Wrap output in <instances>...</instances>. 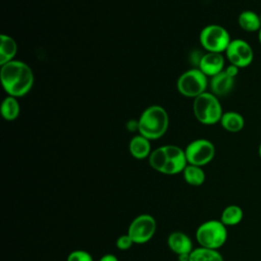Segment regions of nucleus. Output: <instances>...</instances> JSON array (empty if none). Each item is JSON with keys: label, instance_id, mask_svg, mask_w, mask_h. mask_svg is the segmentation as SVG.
<instances>
[{"label": "nucleus", "instance_id": "nucleus-27", "mask_svg": "<svg viewBox=\"0 0 261 261\" xmlns=\"http://www.w3.org/2000/svg\"><path fill=\"white\" fill-rule=\"evenodd\" d=\"M99 261H118V258L113 255V254H110V253H107V254H104L100 259Z\"/></svg>", "mask_w": 261, "mask_h": 261}, {"label": "nucleus", "instance_id": "nucleus-2", "mask_svg": "<svg viewBox=\"0 0 261 261\" xmlns=\"http://www.w3.org/2000/svg\"><path fill=\"white\" fill-rule=\"evenodd\" d=\"M168 122L166 110L159 105H152L139 118V134L148 140H157L166 133Z\"/></svg>", "mask_w": 261, "mask_h": 261}, {"label": "nucleus", "instance_id": "nucleus-25", "mask_svg": "<svg viewBox=\"0 0 261 261\" xmlns=\"http://www.w3.org/2000/svg\"><path fill=\"white\" fill-rule=\"evenodd\" d=\"M126 127L130 132H136V130L139 132V120H136V119L129 120L126 124Z\"/></svg>", "mask_w": 261, "mask_h": 261}, {"label": "nucleus", "instance_id": "nucleus-20", "mask_svg": "<svg viewBox=\"0 0 261 261\" xmlns=\"http://www.w3.org/2000/svg\"><path fill=\"white\" fill-rule=\"evenodd\" d=\"M189 261H224V259L218 250L197 247L191 252Z\"/></svg>", "mask_w": 261, "mask_h": 261}, {"label": "nucleus", "instance_id": "nucleus-7", "mask_svg": "<svg viewBox=\"0 0 261 261\" xmlns=\"http://www.w3.org/2000/svg\"><path fill=\"white\" fill-rule=\"evenodd\" d=\"M157 229L156 219L147 213L140 214L135 217L127 228L126 233L137 245L148 243L155 236Z\"/></svg>", "mask_w": 261, "mask_h": 261}, {"label": "nucleus", "instance_id": "nucleus-26", "mask_svg": "<svg viewBox=\"0 0 261 261\" xmlns=\"http://www.w3.org/2000/svg\"><path fill=\"white\" fill-rule=\"evenodd\" d=\"M239 67H237V66H234V65H232V64H229L226 68H225V71L229 74V75H231L232 77H236L237 75H238V73H239Z\"/></svg>", "mask_w": 261, "mask_h": 261}, {"label": "nucleus", "instance_id": "nucleus-18", "mask_svg": "<svg viewBox=\"0 0 261 261\" xmlns=\"http://www.w3.org/2000/svg\"><path fill=\"white\" fill-rule=\"evenodd\" d=\"M220 123L224 129L230 133H238L245 125L244 117L236 111H227L222 114Z\"/></svg>", "mask_w": 261, "mask_h": 261}, {"label": "nucleus", "instance_id": "nucleus-22", "mask_svg": "<svg viewBox=\"0 0 261 261\" xmlns=\"http://www.w3.org/2000/svg\"><path fill=\"white\" fill-rule=\"evenodd\" d=\"M148 158H149L150 166L154 170H156L160 173H163L166 163H167V155H166L164 147L162 146V147H159V148L153 150Z\"/></svg>", "mask_w": 261, "mask_h": 261}, {"label": "nucleus", "instance_id": "nucleus-15", "mask_svg": "<svg viewBox=\"0 0 261 261\" xmlns=\"http://www.w3.org/2000/svg\"><path fill=\"white\" fill-rule=\"evenodd\" d=\"M239 25L246 32L254 33L259 32L261 29L260 14L253 10H244L238 17Z\"/></svg>", "mask_w": 261, "mask_h": 261}, {"label": "nucleus", "instance_id": "nucleus-28", "mask_svg": "<svg viewBox=\"0 0 261 261\" xmlns=\"http://www.w3.org/2000/svg\"><path fill=\"white\" fill-rule=\"evenodd\" d=\"M258 39H259V42H260V44H261V29H260V31L258 32Z\"/></svg>", "mask_w": 261, "mask_h": 261}, {"label": "nucleus", "instance_id": "nucleus-6", "mask_svg": "<svg viewBox=\"0 0 261 261\" xmlns=\"http://www.w3.org/2000/svg\"><path fill=\"white\" fill-rule=\"evenodd\" d=\"M207 85V75L199 68H192L178 77L176 88L182 96L195 99L205 92Z\"/></svg>", "mask_w": 261, "mask_h": 261}, {"label": "nucleus", "instance_id": "nucleus-11", "mask_svg": "<svg viewBox=\"0 0 261 261\" xmlns=\"http://www.w3.org/2000/svg\"><path fill=\"white\" fill-rule=\"evenodd\" d=\"M198 68L207 76H214L224 70V58L221 53L207 52L202 55Z\"/></svg>", "mask_w": 261, "mask_h": 261}, {"label": "nucleus", "instance_id": "nucleus-29", "mask_svg": "<svg viewBox=\"0 0 261 261\" xmlns=\"http://www.w3.org/2000/svg\"><path fill=\"white\" fill-rule=\"evenodd\" d=\"M258 153H259V157L261 159V143H260V146H259V150H258Z\"/></svg>", "mask_w": 261, "mask_h": 261}, {"label": "nucleus", "instance_id": "nucleus-16", "mask_svg": "<svg viewBox=\"0 0 261 261\" xmlns=\"http://www.w3.org/2000/svg\"><path fill=\"white\" fill-rule=\"evenodd\" d=\"M17 52V44L15 40L7 35L0 36V64L3 65L9 61L14 60Z\"/></svg>", "mask_w": 261, "mask_h": 261}, {"label": "nucleus", "instance_id": "nucleus-19", "mask_svg": "<svg viewBox=\"0 0 261 261\" xmlns=\"http://www.w3.org/2000/svg\"><path fill=\"white\" fill-rule=\"evenodd\" d=\"M185 181L193 187H199L204 184L206 175L201 166L188 164L181 172Z\"/></svg>", "mask_w": 261, "mask_h": 261}, {"label": "nucleus", "instance_id": "nucleus-23", "mask_svg": "<svg viewBox=\"0 0 261 261\" xmlns=\"http://www.w3.org/2000/svg\"><path fill=\"white\" fill-rule=\"evenodd\" d=\"M66 261H94L91 253L85 250H73L66 258Z\"/></svg>", "mask_w": 261, "mask_h": 261}, {"label": "nucleus", "instance_id": "nucleus-5", "mask_svg": "<svg viewBox=\"0 0 261 261\" xmlns=\"http://www.w3.org/2000/svg\"><path fill=\"white\" fill-rule=\"evenodd\" d=\"M200 43L207 52L222 53L230 43V37L226 29L218 24H209L200 33Z\"/></svg>", "mask_w": 261, "mask_h": 261}, {"label": "nucleus", "instance_id": "nucleus-10", "mask_svg": "<svg viewBox=\"0 0 261 261\" xmlns=\"http://www.w3.org/2000/svg\"><path fill=\"white\" fill-rule=\"evenodd\" d=\"M163 147L167 155V163L163 174L174 175L182 172L189 164L185 150L175 145H165Z\"/></svg>", "mask_w": 261, "mask_h": 261}, {"label": "nucleus", "instance_id": "nucleus-24", "mask_svg": "<svg viewBox=\"0 0 261 261\" xmlns=\"http://www.w3.org/2000/svg\"><path fill=\"white\" fill-rule=\"evenodd\" d=\"M115 245H116V248L120 251H126L128 249H130L133 247V245H135V243L133 242L132 238L127 234V233H124V234H121L119 236L117 239H116V242H115Z\"/></svg>", "mask_w": 261, "mask_h": 261}, {"label": "nucleus", "instance_id": "nucleus-17", "mask_svg": "<svg viewBox=\"0 0 261 261\" xmlns=\"http://www.w3.org/2000/svg\"><path fill=\"white\" fill-rule=\"evenodd\" d=\"M244 212L243 209L236 204H231L226 206L220 215V221L227 227V226H234L243 220Z\"/></svg>", "mask_w": 261, "mask_h": 261}, {"label": "nucleus", "instance_id": "nucleus-1", "mask_svg": "<svg viewBox=\"0 0 261 261\" xmlns=\"http://www.w3.org/2000/svg\"><path fill=\"white\" fill-rule=\"evenodd\" d=\"M0 79L5 92L15 98L28 94L34 85L33 70L27 63L19 60L1 65Z\"/></svg>", "mask_w": 261, "mask_h": 261}, {"label": "nucleus", "instance_id": "nucleus-4", "mask_svg": "<svg viewBox=\"0 0 261 261\" xmlns=\"http://www.w3.org/2000/svg\"><path fill=\"white\" fill-rule=\"evenodd\" d=\"M193 111L196 118L204 124H215L220 122L223 114L218 97L207 92H204L195 98Z\"/></svg>", "mask_w": 261, "mask_h": 261}, {"label": "nucleus", "instance_id": "nucleus-9", "mask_svg": "<svg viewBox=\"0 0 261 261\" xmlns=\"http://www.w3.org/2000/svg\"><path fill=\"white\" fill-rule=\"evenodd\" d=\"M226 58L229 63L242 68L250 65L253 61V49L250 44L241 39L231 40L225 50Z\"/></svg>", "mask_w": 261, "mask_h": 261}, {"label": "nucleus", "instance_id": "nucleus-12", "mask_svg": "<svg viewBox=\"0 0 261 261\" xmlns=\"http://www.w3.org/2000/svg\"><path fill=\"white\" fill-rule=\"evenodd\" d=\"M167 246L169 250L176 256L191 254L195 249L192 239L182 231H173L167 237Z\"/></svg>", "mask_w": 261, "mask_h": 261}, {"label": "nucleus", "instance_id": "nucleus-21", "mask_svg": "<svg viewBox=\"0 0 261 261\" xmlns=\"http://www.w3.org/2000/svg\"><path fill=\"white\" fill-rule=\"evenodd\" d=\"M20 107L17 98L13 96H7L1 104V114L5 120H15L19 115Z\"/></svg>", "mask_w": 261, "mask_h": 261}, {"label": "nucleus", "instance_id": "nucleus-13", "mask_svg": "<svg viewBox=\"0 0 261 261\" xmlns=\"http://www.w3.org/2000/svg\"><path fill=\"white\" fill-rule=\"evenodd\" d=\"M234 86V77L229 75L225 69L211 77L210 89L216 97H222L231 92Z\"/></svg>", "mask_w": 261, "mask_h": 261}, {"label": "nucleus", "instance_id": "nucleus-30", "mask_svg": "<svg viewBox=\"0 0 261 261\" xmlns=\"http://www.w3.org/2000/svg\"><path fill=\"white\" fill-rule=\"evenodd\" d=\"M260 20H261V14H260Z\"/></svg>", "mask_w": 261, "mask_h": 261}, {"label": "nucleus", "instance_id": "nucleus-14", "mask_svg": "<svg viewBox=\"0 0 261 261\" xmlns=\"http://www.w3.org/2000/svg\"><path fill=\"white\" fill-rule=\"evenodd\" d=\"M128 150L130 155L139 160L145 159L147 157H149V155L151 154V144H150V140H148L147 138H145L142 135H138L135 136L134 138H132V140L129 141V145H128Z\"/></svg>", "mask_w": 261, "mask_h": 261}, {"label": "nucleus", "instance_id": "nucleus-8", "mask_svg": "<svg viewBox=\"0 0 261 261\" xmlns=\"http://www.w3.org/2000/svg\"><path fill=\"white\" fill-rule=\"evenodd\" d=\"M185 152L189 164L202 167L214 158L215 147L209 140L197 139L186 147Z\"/></svg>", "mask_w": 261, "mask_h": 261}, {"label": "nucleus", "instance_id": "nucleus-3", "mask_svg": "<svg viewBox=\"0 0 261 261\" xmlns=\"http://www.w3.org/2000/svg\"><path fill=\"white\" fill-rule=\"evenodd\" d=\"M196 241L199 247L219 250L227 241V228L220 220H206L197 227Z\"/></svg>", "mask_w": 261, "mask_h": 261}]
</instances>
